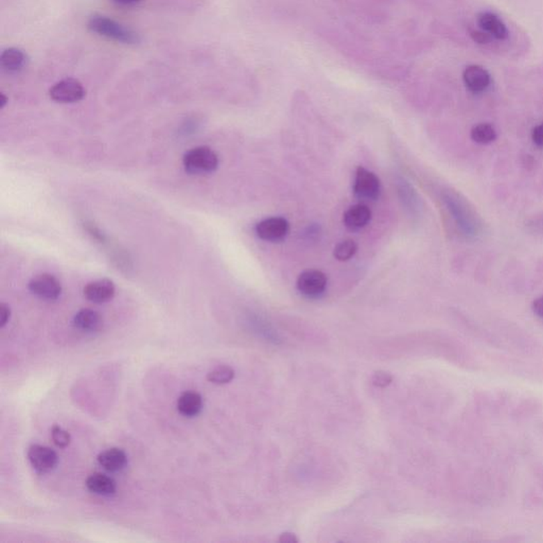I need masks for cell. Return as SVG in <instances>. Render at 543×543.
Returning <instances> with one entry per match:
<instances>
[{"mask_svg":"<svg viewBox=\"0 0 543 543\" xmlns=\"http://www.w3.org/2000/svg\"><path fill=\"white\" fill-rule=\"evenodd\" d=\"M87 28L93 33L119 44L135 46L141 42V36L139 32L109 16L101 15V14H94L90 16L87 22Z\"/></svg>","mask_w":543,"mask_h":543,"instance_id":"obj_1","label":"cell"},{"mask_svg":"<svg viewBox=\"0 0 543 543\" xmlns=\"http://www.w3.org/2000/svg\"><path fill=\"white\" fill-rule=\"evenodd\" d=\"M184 168L194 175L214 173L219 167V157L214 150L208 147H196L184 155Z\"/></svg>","mask_w":543,"mask_h":543,"instance_id":"obj_2","label":"cell"},{"mask_svg":"<svg viewBox=\"0 0 543 543\" xmlns=\"http://www.w3.org/2000/svg\"><path fill=\"white\" fill-rule=\"evenodd\" d=\"M49 96L52 100L63 104L76 103L85 98L86 89L77 79L66 78L52 85L49 89Z\"/></svg>","mask_w":543,"mask_h":543,"instance_id":"obj_3","label":"cell"},{"mask_svg":"<svg viewBox=\"0 0 543 543\" xmlns=\"http://www.w3.org/2000/svg\"><path fill=\"white\" fill-rule=\"evenodd\" d=\"M354 194L356 198L363 200H375L381 194V183L374 172L359 167L354 178Z\"/></svg>","mask_w":543,"mask_h":543,"instance_id":"obj_4","label":"cell"},{"mask_svg":"<svg viewBox=\"0 0 543 543\" xmlns=\"http://www.w3.org/2000/svg\"><path fill=\"white\" fill-rule=\"evenodd\" d=\"M443 200L448 206V210L457 221V225L466 235H474L478 232L477 219L474 218V214L466 207L465 203L452 194H445Z\"/></svg>","mask_w":543,"mask_h":543,"instance_id":"obj_5","label":"cell"},{"mask_svg":"<svg viewBox=\"0 0 543 543\" xmlns=\"http://www.w3.org/2000/svg\"><path fill=\"white\" fill-rule=\"evenodd\" d=\"M328 278L319 269H306L299 274L297 288L299 293L309 299H317L325 293Z\"/></svg>","mask_w":543,"mask_h":543,"instance_id":"obj_6","label":"cell"},{"mask_svg":"<svg viewBox=\"0 0 543 543\" xmlns=\"http://www.w3.org/2000/svg\"><path fill=\"white\" fill-rule=\"evenodd\" d=\"M290 224L285 218L271 217L257 223L255 232L257 236L267 242H279L289 234Z\"/></svg>","mask_w":543,"mask_h":543,"instance_id":"obj_7","label":"cell"},{"mask_svg":"<svg viewBox=\"0 0 543 543\" xmlns=\"http://www.w3.org/2000/svg\"><path fill=\"white\" fill-rule=\"evenodd\" d=\"M27 455L32 468L38 473H48L56 469L58 466V455L52 448L42 445H32L28 449Z\"/></svg>","mask_w":543,"mask_h":543,"instance_id":"obj_8","label":"cell"},{"mask_svg":"<svg viewBox=\"0 0 543 543\" xmlns=\"http://www.w3.org/2000/svg\"><path fill=\"white\" fill-rule=\"evenodd\" d=\"M29 291L45 301H56L62 293L60 281L52 274H40L29 281Z\"/></svg>","mask_w":543,"mask_h":543,"instance_id":"obj_9","label":"cell"},{"mask_svg":"<svg viewBox=\"0 0 543 543\" xmlns=\"http://www.w3.org/2000/svg\"><path fill=\"white\" fill-rule=\"evenodd\" d=\"M463 80L468 90L472 94H481L491 85L489 72L479 65H470L464 70Z\"/></svg>","mask_w":543,"mask_h":543,"instance_id":"obj_10","label":"cell"},{"mask_svg":"<svg viewBox=\"0 0 543 543\" xmlns=\"http://www.w3.org/2000/svg\"><path fill=\"white\" fill-rule=\"evenodd\" d=\"M29 64V56L20 48L10 47L0 56V68L8 74L24 72Z\"/></svg>","mask_w":543,"mask_h":543,"instance_id":"obj_11","label":"cell"},{"mask_svg":"<svg viewBox=\"0 0 543 543\" xmlns=\"http://www.w3.org/2000/svg\"><path fill=\"white\" fill-rule=\"evenodd\" d=\"M85 299L94 304H105L114 299L116 288L109 279H99L85 285Z\"/></svg>","mask_w":543,"mask_h":543,"instance_id":"obj_12","label":"cell"},{"mask_svg":"<svg viewBox=\"0 0 543 543\" xmlns=\"http://www.w3.org/2000/svg\"><path fill=\"white\" fill-rule=\"evenodd\" d=\"M370 220H372V210L364 204L352 206L346 210L343 217L344 225L352 232L365 228Z\"/></svg>","mask_w":543,"mask_h":543,"instance_id":"obj_13","label":"cell"},{"mask_svg":"<svg viewBox=\"0 0 543 543\" xmlns=\"http://www.w3.org/2000/svg\"><path fill=\"white\" fill-rule=\"evenodd\" d=\"M478 24L492 38L504 40L508 38V30L501 18L490 12H481L477 17Z\"/></svg>","mask_w":543,"mask_h":543,"instance_id":"obj_14","label":"cell"},{"mask_svg":"<svg viewBox=\"0 0 543 543\" xmlns=\"http://www.w3.org/2000/svg\"><path fill=\"white\" fill-rule=\"evenodd\" d=\"M98 463L109 472H119L125 469L127 464V455L123 449L111 448L98 455Z\"/></svg>","mask_w":543,"mask_h":543,"instance_id":"obj_15","label":"cell"},{"mask_svg":"<svg viewBox=\"0 0 543 543\" xmlns=\"http://www.w3.org/2000/svg\"><path fill=\"white\" fill-rule=\"evenodd\" d=\"M74 327L84 332H97L102 329V316L92 309H82L74 315Z\"/></svg>","mask_w":543,"mask_h":543,"instance_id":"obj_16","label":"cell"},{"mask_svg":"<svg viewBox=\"0 0 543 543\" xmlns=\"http://www.w3.org/2000/svg\"><path fill=\"white\" fill-rule=\"evenodd\" d=\"M178 412L185 417H196L202 412L203 398L198 393L187 391L180 395L176 403Z\"/></svg>","mask_w":543,"mask_h":543,"instance_id":"obj_17","label":"cell"},{"mask_svg":"<svg viewBox=\"0 0 543 543\" xmlns=\"http://www.w3.org/2000/svg\"><path fill=\"white\" fill-rule=\"evenodd\" d=\"M85 484L89 491L99 496H113L117 490L116 482L107 474L100 472L89 475Z\"/></svg>","mask_w":543,"mask_h":543,"instance_id":"obj_18","label":"cell"},{"mask_svg":"<svg viewBox=\"0 0 543 543\" xmlns=\"http://www.w3.org/2000/svg\"><path fill=\"white\" fill-rule=\"evenodd\" d=\"M470 137L474 143L480 145H488L494 143L498 139L496 129L489 123H479L475 127H472L470 132Z\"/></svg>","mask_w":543,"mask_h":543,"instance_id":"obj_19","label":"cell"},{"mask_svg":"<svg viewBox=\"0 0 543 543\" xmlns=\"http://www.w3.org/2000/svg\"><path fill=\"white\" fill-rule=\"evenodd\" d=\"M234 378L235 370L228 365L218 366L207 375V380L214 384H218V386L228 384V383L232 382Z\"/></svg>","mask_w":543,"mask_h":543,"instance_id":"obj_20","label":"cell"},{"mask_svg":"<svg viewBox=\"0 0 543 543\" xmlns=\"http://www.w3.org/2000/svg\"><path fill=\"white\" fill-rule=\"evenodd\" d=\"M358 245L354 240H344L334 247L333 255L338 261H348L356 255Z\"/></svg>","mask_w":543,"mask_h":543,"instance_id":"obj_21","label":"cell"},{"mask_svg":"<svg viewBox=\"0 0 543 543\" xmlns=\"http://www.w3.org/2000/svg\"><path fill=\"white\" fill-rule=\"evenodd\" d=\"M52 439L54 445L58 448H66L70 446L72 441V436L70 433L63 430L60 425H54L52 429Z\"/></svg>","mask_w":543,"mask_h":543,"instance_id":"obj_22","label":"cell"},{"mask_svg":"<svg viewBox=\"0 0 543 543\" xmlns=\"http://www.w3.org/2000/svg\"><path fill=\"white\" fill-rule=\"evenodd\" d=\"M399 192H400L401 198H402L403 203H404L405 205L409 206L411 210L416 206L417 200H415V198H416V194L411 189L410 185H407L405 182H400Z\"/></svg>","mask_w":543,"mask_h":543,"instance_id":"obj_23","label":"cell"},{"mask_svg":"<svg viewBox=\"0 0 543 543\" xmlns=\"http://www.w3.org/2000/svg\"><path fill=\"white\" fill-rule=\"evenodd\" d=\"M392 382L393 377L390 372L379 370V372H376L372 375V383L375 386H377V388H386V386H390Z\"/></svg>","mask_w":543,"mask_h":543,"instance_id":"obj_24","label":"cell"},{"mask_svg":"<svg viewBox=\"0 0 543 543\" xmlns=\"http://www.w3.org/2000/svg\"><path fill=\"white\" fill-rule=\"evenodd\" d=\"M470 36H471V38L474 42L481 45L489 44L492 40L491 36H490L489 34L486 33L483 30H481V31H480V30H471V31H470Z\"/></svg>","mask_w":543,"mask_h":543,"instance_id":"obj_25","label":"cell"},{"mask_svg":"<svg viewBox=\"0 0 543 543\" xmlns=\"http://www.w3.org/2000/svg\"><path fill=\"white\" fill-rule=\"evenodd\" d=\"M532 139L537 147H543V123L534 127L532 132Z\"/></svg>","mask_w":543,"mask_h":543,"instance_id":"obj_26","label":"cell"},{"mask_svg":"<svg viewBox=\"0 0 543 543\" xmlns=\"http://www.w3.org/2000/svg\"><path fill=\"white\" fill-rule=\"evenodd\" d=\"M11 316V309L6 304H1L0 306V327L3 328L9 322Z\"/></svg>","mask_w":543,"mask_h":543,"instance_id":"obj_27","label":"cell"},{"mask_svg":"<svg viewBox=\"0 0 543 543\" xmlns=\"http://www.w3.org/2000/svg\"><path fill=\"white\" fill-rule=\"evenodd\" d=\"M532 309L537 316L543 319V297L535 299L534 303H533Z\"/></svg>","mask_w":543,"mask_h":543,"instance_id":"obj_28","label":"cell"},{"mask_svg":"<svg viewBox=\"0 0 543 543\" xmlns=\"http://www.w3.org/2000/svg\"><path fill=\"white\" fill-rule=\"evenodd\" d=\"M278 541L281 543H297L299 542V539L292 533H283L279 537Z\"/></svg>","mask_w":543,"mask_h":543,"instance_id":"obj_29","label":"cell"},{"mask_svg":"<svg viewBox=\"0 0 543 543\" xmlns=\"http://www.w3.org/2000/svg\"><path fill=\"white\" fill-rule=\"evenodd\" d=\"M115 1H116V3H120V5L131 6L141 3V1H143V0H115Z\"/></svg>","mask_w":543,"mask_h":543,"instance_id":"obj_30","label":"cell"},{"mask_svg":"<svg viewBox=\"0 0 543 543\" xmlns=\"http://www.w3.org/2000/svg\"><path fill=\"white\" fill-rule=\"evenodd\" d=\"M8 101H9V99L5 94L0 95V107L1 109H3L7 105Z\"/></svg>","mask_w":543,"mask_h":543,"instance_id":"obj_31","label":"cell"}]
</instances>
